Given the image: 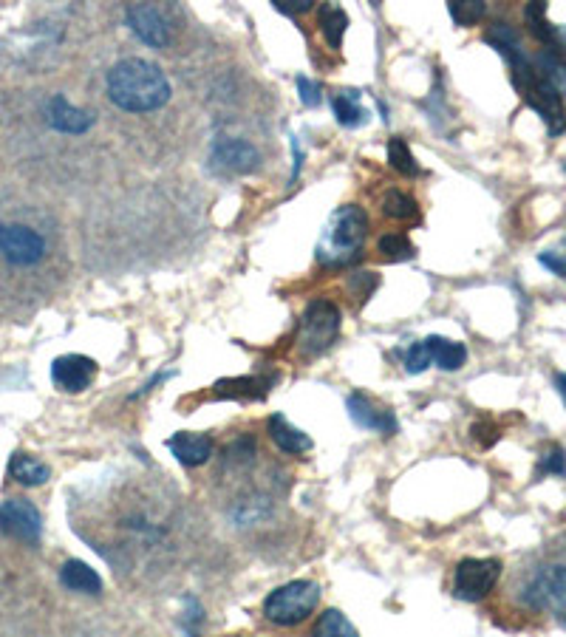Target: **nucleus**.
Wrapping results in <instances>:
<instances>
[{"mask_svg": "<svg viewBox=\"0 0 566 637\" xmlns=\"http://www.w3.org/2000/svg\"><path fill=\"white\" fill-rule=\"evenodd\" d=\"M60 584L71 592H83V595H100L102 592V578L97 575V570H91L88 564L71 558L63 564L60 570Z\"/></svg>", "mask_w": 566, "mask_h": 637, "instance_id": "aec40b11", "label": "nucleus"}, {"mask_svg": "<svg viewBox=\"0 0 566 637\" xmlns=\"http://www.w3.org/2000/svg\"><path fill=\"white\" fill-rule=\"evenodd\" d=\"M448 12L456 26H473V23L482 20L487 6L482 0H453V3H448Z\"/></svg>", "mask_w": 566, "mask_h": 637, "instance_id": "c85d7f7f", "label": "nucleus"}, {"mask_svg": "<svg viewBox=\"0 0 566 637\" xmlns=\"http://www.w3.org/2000/svg\"><path fill=\"white\" fill-rule=\"evenodd\" d=\"M9 476L20 482V485L26 487H37V485H46L51 479V468L46 462H40V459H34L29 453H15L12 456V462H9Z\"/></svg>", "mask_w": 566, "mask_h": 637, "instance_id": "412c9836", "label": "nucleus"}, {"mask_svg": "<svg viewBox=\"0 0 566 637\" xmlns=\"http://www.w3.org/2000/svg\"><path fill=\"white\" fill-rule=\"evenodd\" d=\"M484 43H490L493 49L499 51L501 57L507 60L510 66V80L516 85V91L521 94V100L527 102L533 108L538 117L547 122V131L550 136H558L566 131V105L564 94L555 88V85L538 71V66L533 63V57L524 51V43H521V34L510 26V23H493L487 32H484Z\"/></svg>", "mask_w": 566, "mask_h": 637, "instance_id": "f257e3e1", "label": "nucleus"}, {"mask_svg": "<svg viewBox=\"0 0 566 637\" xmlns=\"http://www.w3.org/2000/svg\"><path fill=\"white\" fill-rule=\"evenodd\" d=\"M298 91L300 102H303L306 108H317V105L323 102V88H320V83H315V80H309V77H298Z\"/></svg>", "mask_w": 566, "mask_h": 637, "instance_id": "2f4dec72", "label": "nucleus"}, {"mask_svg": "<svg viewBox=\"0 0 566 637\" xmlns=\"http://www.w3.org/2000/svg\"><path fill=\"white\" fill-rule=\"evenodd\" d=\"M501 575V561L496 558H465L459 561L456 575H453V592L467 604L484 601Z\"/></svg>", "mask_w": 566, "mask_h": 637, "instance_id": "1a4fd4ad", "label": "nucleus"}, {"mask_svg": "<svg viewBox=\"0 0 566 637\" xmlns=\"http://www.w3.org/2000/svg\"><path fill=\"white\" fill-rule=\"evenodd\" d=\"M538 473H555V476H564L566 473V453L552 445L547 451L541 453V462H538Z\"/></svg>", "mask_w": 566, "mask_h": 637, "instance_id": "7c9ffc66", "label": "nucleus"}, {"mask_svg": "<svg viewBox=\"0 0 566 637\" xmlns=\"http://www.w3.org/2000/svg\"><path fill=\"white\" fill-rule=\"evenodd\" d=\"M94 377H97V363L85 354H63L51 363V380L66 394L85 391L94 383Z\"/></svg>", "mask_w": 566, "mask_h": 637, "instance_id": "ddd939ff", "label": "nucleus"}, {"mask_svg": "<svg viewBox=\"0 0 566 637\" xmlns=\"http://www.w3.org/2000/svg\"><path fill=\"white\" fill-rule=\"evenodd\" d=\"M383 213L391 221H419V204L402 190H388L383 196Z\"/></svg>", "mask_w": 566, "mask_h": 637, "instance_id": "393cba45", "label": "nucleus"}, {"mask_svg": "<svg viewBox=\"0 0 566 637\" xmlns=\"http://www.w3.org/2000/svg\"><path fill=\"white\" fill-rule=\"evenodd\" d=\"M368 238V216L357 204L337 207L317 241V264L326 269H346L363 258Z\"/></svg>", "mask_w": 566, "mask_h": 637, "instance_id": "7ed1b4c3", "label": "nucleus"}, {"mask_svg": "<svg viewBox=\"0 0 566 637\" xmlns=\"http://www.w3.org/2000/svg\"><path fill=\"white\" fill-rule=\"evenodd\" d=\"M0 533L34 547L43 533L40 510L29 499H6L0 504Z\"/></svg>", "mask_w": 566, "mask_h": 637, "instance_id": "9b49d317", "label": "nucleus"}, {"mask_svg": "<svg viewBox=\"0 0 566 637\" xmlns=\"http://www.w3.org/2000/svg\"><path fill=\"white\" fill-rule=\"evenodd\" d=\"M261 165V153L247 139L221 136L210 148V170L218 176H247Z\"/></svg>", "mask_w": 566, "mask_h": 637, "instance_id": "9d476101", "label": "nucleus"}, {"mask_svg": "<svg viewBox=\"0 0 566 637\" xmlns=\"http://www.w3.org/2000/svg\"><path fill=\"white\" fill-rule=\"evenodd\" d=\"M292 151H295V168H292V179L300 173V165H303V153H300L298 139H292Z\"/></svg>", "mask_w": 566, "mask_h": 637, "instance_id": "c9c22d12", "label": "nucleus"}, {"mask_svg": "<svg viewBox=\"0 0 566 637\" xmlns=\"http://www.w3.org/2000/svg\"><path fill=\"white\" fill-rule=\"evenodd\" d=\"M524 20L530 26L533 37L544 46V51H558L566 54V32L561 26H555L547 20V3H527Z\"/></svg>", "mask_w": 566, "mask_h": 637, "instance_id": "f3484780", "label": "nucleus"}, {"mask_svg": "<svg viewBox=\"0 0 566 637\" xmlns=\"http://www.w3.org/2000/svg\"><path fill=\"white\" fill-rule=\"evenodd\" d=\"M388 162H391V168L402 173V176H419L422 170H419V162L414 159V153L408 148V142L402 139V136H391V142H388Z\"/></svg>", "mask_w": 566, "mask_h": 637, "instance_id": "bb28decb", "label": "nucleus"}, {"mask_svg": "<svg viewBox=\"0 0 566 637\" xmlns=\"http://www.w3.org/2000/svg\"><path fill=\"white\" fill-rule=\"evenodd\" d=\"M255 456H258L255 439H250V436H241V439H235V442L227 445V451H224V456H221V465H224V470L250 468L252 462H255Z\"/></svg>", "mask_w": 566, "mask_h": 637, "instance_id": "a878e982", "label": "nucleus"}, {"mask_svg": "<svg viewBox=\"0 0 566 637\" xmlns=\"http://www.w3.org/2000/svg\"><path fill=\"white\" fill-rule=\"evenodd\" d=\"M46 238L26 224H0V258L12 267H37L46 258Z\"/></svg>", "mask_w": 566, "mask_h": 637, "instance_id": "6e6552de", "label": "nucleus"}, {"mask_svg": "<svg viewBox=\"0 0 566 637\" xmlns=\"http://www.w3.org/2000/svg\"><path fill=\"white\" fill-rule=\"evenodd\" d=\"M46 122H49L54 131H60V134H85L91 125H94V117L83 111V108H77V105H71V102L63 97V94H57V97H51L49 105H46Z\"/></svg>", "mask_w": 566, "mask_h": 637, "instance_id": "dca6fc26", "label": "nucleus"}, {"mask_svg": "<svg viewBox=\"0 0 566 637\" xmlns=\"http://www.w3.org/2000/svg\"><path fill=\"white\" fill-rule=\"evenodd\" d=\"M521 601L535 612H550L558 621H566V567L544 564L527 578L521 589Z\"/></svg>", "mask_w": 566, "mask_h": 637, "instance_id": "423d86ee", "label": "nucleus"}, {"mask_svg": "<svg viewBox=\"0 0 566 637\" xmlns=\"http://www.w3.org/2000/svg\"><path fill=\"white\" fill-rule=\"evenodd\" d=\"M320 601V587L315 581H289L275 592H269L264 601V618L281 629H292L298 623L309 621Z\"/></svg>", "mask_w": 566, "mask_h": 637, "instance_id": "20e7f679", "label": "nucleus"}, {"mask_svg": "<svg viewBox=\"0 0 566 637\" xmlns=\"http://www.w3.org/2000/svg\"><path fill=\"white\" fill-rule=\"evenodd\" d=\"M346 405H349V417L354 425H360L366 431H377V434H397V417L380 405L371 403L366 394L354 391V394H349Z\"/></svg>", "mask_w": 566, "mask_h": 637, "instance_id": "2eb2a0df", "label": "nucleus"}, {"mask_svg": "<svg viewBox=\"0 0 566 637\" xmlns=\"http://www.w3.org/2000/svg\"><path fill=\"white\" fill-rule=\"evenodd\" d=\"M340 335V309L337 303L317 298L306 306L298 326V352L300 357L315 360L334 346Z\"/></svg>", "mask_w": 566, "mask_h": 637, "instance_id": "39448f33", "label": "nucleus"}, {"mask_svg": "<svg viewBox=\"0 0 566 637\" xmlns=\"http://www.w3.org/2000/svg\"><path fill=\"white\" fill-rule=\"evenodd\" d=\"M105 88L111 102L128 114H150L170 102V83L165 71L142 57L119 60L117 66L108 71Z\"/></svg>", "mask_w": 566, "mask_h": 637, "instance_id": "f03ea898", "label": "nucleus"}, {"mask_svg": "<svg viewBox=\"0 0 566 637\" xmlns=\"http://www.w3.org/2000/svg\"><path fill=\"white\" fill-rule=\"evenodd\" d=\"M334 119L343 128H360L368 119V111L360 105V91H340L332 97Z\"/></svg>", "mask_w": 566, "mask_h": 637, "instance_id": "4be33fe9", "label": "nucleus"}, {"mask_svg": "<svg viewBox=\"0 0 566 637\" xmlns=\"http://www.w3.org/2000/svg\"><path fill=\"white\" fill-rule=\"evenodd\" d=\"M467 360V349L462 343H456V340H448V337H439V335H431L425 337V340H419L414 343L408 352H405V371L408 374H419V371L436 369L442 371H459L465 366Z\"/></svg>", "mask_w": 566, "mask_h": 637, "instance_id": "0eeeda50", "label": "nucleus"}, {"mask_svg": "<svg viewBox=\"0 0 566 637\" xmlns=\"http://www.w3.org/2000/svg\"><path fill=\"white\" fill-rule=\"evenodd\" d=\"M125 23L150 49H165L170 43V20L153 3H131L125 9Z\"/></svg>", "mask_w": 566, "mask_h": 637, "instance_id": "f8f14e48", "label": "nucleus"}, {"mask_svg": "<svg viewBox=\"0 0 566 637\" xmlns=\"http://www.w3.org/2000/svg\"><path fill=\"white\" fill-rule=\"evenodd\" d=\"M312 637H360L357 629L351 626V621L337 612V609H326L320 618L315 621V629H312Z\"/></svg>", "mask_w": 566, "mask_h": 637, "instance_id": "b1692460", "label": "nucleus"}, {"mask_svg": "<svg viewBox=\"0 0 566 637\" xmlns=\"http://www.w3.org/2000/svg\"><path fill=\"white\" fill-rule=\"evenodd\" d=\"M315 3L312 0H292V3H281V0H275V9L283 12V15H303V12H309Z\"/></svg>", "mask_w": 566, "mask_h": 637, "instance_id": "f704fd0d", "label": "nucleus"}, {"mask_svg": "<svg viewBox=\"0 0 566 637\" xmlns=\"http://www.w3.org/2000/svg\"><path fill=\"white\" fill-rule=\"evenodd\" d=\"M538 261H541L547 269H552L555 275L566 278V252H555V250L541 252V255H538Z\"/></svg>", "mask_w": 566, "mask_h": 637, "instance_id": "473e14b6", "label": "nucleus"}, {"mask_svg": "<svg viewBox=\"0 0 566 637\" xmlns=\"http://www.w3.org/2000/svg\"><path fill=\"white\" fill-rule=\"evenodd\" d=\"M275 377H227L213 386V397L218 400H264Z\"/></svg>", "mask_w": 566, "mask_h": 637, "instance_id": "a211bd4d", "label": "nucleus"}, {"mask_svg": "<svg viewBox=\"0 0 566 637\" xmlns=\"http://www.w3.org/2000/svg\"><path fill=\"white\" fill-rule=\"evenodd\" d=\"M267 428H269V436H272V442H275L283 453H289V456H303V453L312 451V436L298 431V428L286 420L283 414H272L267 422Z\"/></svg>", "mask_w": 566, "mask_h": 637, "instance_id": "6ab92c4d", "label": "nucleus"}, {"mask_svg": "<svg viewBox=\"0 0 566 637\" xmlns=\"http://www.w3.org/2000/svg\"><path fill=\"white\" fill-rule=\"evenodd\" d=\"M320 29H323V37H326L329 49L337 51L343 46V37H346V29H349V15L340 6L326 3L320 9Z\"/></svg>", "mask_w": 566, "mask_h": 637, "instance_id": "5701e85b", "label": "nucleus"}, {"mask_svg": "<svg viewBox=\"0 0 566 637\" xmlns=\"http://www.w3.org/2000/svg\"><path fill=\"white\" fill-rule=\"evenodd\" d=\"M167 451L176 456V462L184 465V468H199L204 465L213 451H216V442L210 434H196V431H179L167 439Z\"/></svg>", "mask_w": 566, "mask_h": 637, "instance_id": "4468645a", "label": "nucleus"}, {"mask_svg": "<svg viewBox=\"0 0 566 637\" xmlns=\"http://www.w3.org/2000/svg\"><path fill=\"white\" fill-rule=\"evenodd\" d=\"M555 386H558V391H561V397H564L566 403V374H558V377H555Z\"/></svg>", "mask_w": 566, "mask_h": 637, "instance_id": "e433bc0d", "label": "nucleus"}, {"mask_svg": "<svg viewBox=\"0 0 566 637\" xmlns=\"http://www.w3.org/2000/svg\"><path fill=\"white\" fill-rule=\"evenodd\" d=\"M380 252H383L385 261H411L417 250H414V244H411V238L402 233H388L380 238Z\"/></svg>", "mask_w": 566, "mask_h": 637, "instance_id": "cd10ccee", "label": "nucleus"}, {"mask_svg": "<svg viewBox=\"0 0 566 637\" xmlns=\"http://www.w3.org/2000/svg\"><path fill=\"white\" fill-rule=\"evenodd\" d=\"M377 286H380V275H374V272H354L351 275V292H354V298H360V303H366Z\"/></svg>", "mask_w": 566, "mask_h": 637, "instance_id": "c756f323", "label": "nucleus"}, {"mask_svg": "<svg viewBox=\"0 0 566 637\" xmlns=\"http://www.w3.org/2000/svg\"><path fill=\"white\" fill-rule=\"evenodd\" d=\"M473 436L482 442V448H490V445L499 439V428L490 425V422H476V425H473Z\"/></svg>", "mask_w": 566, "mask_h": 637, "instance_id": "72a5a7b5", "label": "nucleus"}]
</instances>
